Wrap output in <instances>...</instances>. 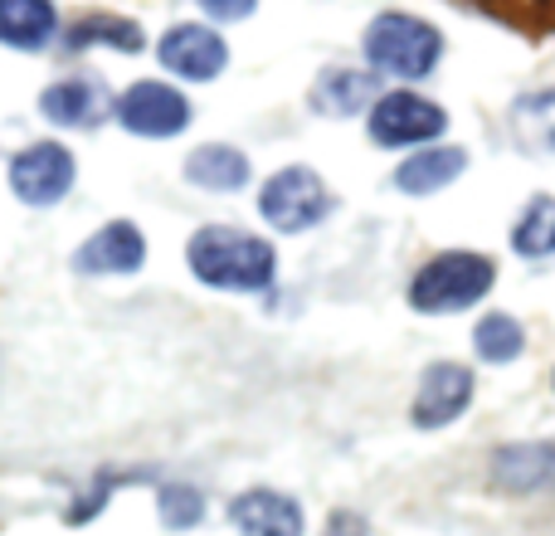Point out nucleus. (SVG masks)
I'll return each mask as SVG.
<instances>
[{"instance_id":"nucleus-11","label":"nucleus","mask_w":555,"mask_h":536,"mask_svg":"<svg viewBox=\"0 0 555 536\" xmlns=\"http://www.w3.org/2000/svg\"><path fill=\"white\" fill-rule=\"evenodd\" d=\"M230 522L240 536H307L302 502L278 488H244L230 502Z\"/></svg>"},{"instance_id":"nucleus-7","label":"nucleus","mask_w":555,"mask_h":536,"mask_svg":"<svg viewBox=\"0 0 555 536\" xmlns=\"http://www.w3.org/2000/svg\"><path fill=\"white\" fill-rule=\"evenodd\" d=\"M78 181V162L64 142H29L10 156V191L29 210H54Z\"/></svg>"},{"instance_id":"nucleus-22","label":"nucleus","mask_w":555,"mask_h":536,"mask_svg":"<svg viewBox=\"0 0 555 536\" xmlns=\"http://www.w3.org/2000/svg\"><path fill=\"white\" fill-rule=\"evenodd\" d=\"M156 518H162V527L171 532H191L205 522V493L191 488V483H166L162 493H156Z\"/></svg>"},{"instance_id":"nucleus-17","label":"nucleus","mask_w":555,"mask_h":536,"mask_svg":"<svg viewBox=\"0 0 555 536\" xmlns=\"http://www.w3.org/2000/svg\"><path fill=\"white\" fill-rule=\"evenodd\" d=\"M512 137L521 152L555 156V88H537L512 103Z\"/></svg>"},{"instance_id":"nucleus-9","label":"nucleus","mask_w":555,"mask_h":536,"mask_svg":"<svg viewBox=\"0 0 555 536\" xmlns=\"http://www.w3.org/2000/svg\"><path fill=\"white\" fill-rule=\"evenodd\" d=\"M473 391H478V381H473L468 366L434 361L429 371L420 375V391H414V405H410L414 430H424V434L449 430L453 420H463V414H468Z\"/></svg>"},{"instance_id":"nucleus-14","label":"nucleus","mask_w":555,"mask_h":536,"mask_svg":"<svg viewBox=\"0 0 555 536\" xmlns=\"http://www.w3.org/2000/svg\"><path fill=\"white\" fill-rule=\"evenodd\" d=\"M39 113L54 127H98L107 117V88L98 78H59L39 93Z\"/></svg>"},{"instance_id":"nucleus-2","label":"nucleus","mask_w":555,"mask_h":536,"mask_svg":"<svg viewBox=\"0 0 555 536\" xmlns=\"http://www.w3.org/2000/svg\"><path fill=\"white\" fill-rule=\"evenodd\" d=\"M361 54L371 74L400 78V84H420L443 64V29L429 20L410 15V10H380L365 25Z\"/></svg>"},{"instance_id":"nucleus-12","label":"nucleus","mask_w":555,"mask_h":536,"mask_svg":"<svg viewBox=\"0 0 555 536\" xmlns=\"http://www.w3.org/2000/svg\"><path fill=\"white\" fill-rule=\"evenodd\" d=\"M181 176L201 191H215V195H234L254 181V162L244 146H230V142H201L191 156H185Z\"/></svg>"},{"instance_id":"nucleus-16","label":"nucleus","mask_w":555,"mask_h":536,"mask_svg":"<svg viewBox=\"0 0 555 536\" xmlns=\"http://www.w3.org/2000/svg\"><path fill=\"white\" fill-rule=\"evenodd\" d=\"M59 35V10L49 0H0V44L20 54H44Z\"/></svg>"},{"instance_id":"nucleus-18","label":"nucleus","mask_w":555,"mask_h":536,"mask_svg":"<svg viewBox=\"0 0 555 536\" xmlns=\"http://www.w3.org/2000/svg\"><path fill=\"white\" fill-rule=\"evenodd\" d=\"M68 49H117V54H142L146 35L137 20L122 15H83L68 29Z\"/></svg>"},{"instance_id":"nucleus-15","label":"nucleus","mask_w":555,"mask_h":536,"mask_svg":"<svg viewBox=\"0 0 555 536\" xmlns=\"http://www.w3.org/2000/svg\"><path fill=\"white\" fill-rule=\"evenodd\" d=\"M375 98H380V93H375V74L332 64V68H322V74H317L307 103H312L322 117H356V113H371Z\"/></svg>"},{"instance_id":"nucleus-21","label":"nucleus","mask_w":555,"mask_h":536,"mask_svg":"<svg viewBox=\"0 0 555 536\" xmlns=\"http://www.w3.org/2000/svg\"><path fill=\"white\" fill-rule=\"evenodd\" d=\"M498 469V483L512 493H527V488H541L551 483V469H555V449L551 444H517V449H502L492 459Z\"/></svg>"},{"instance_id":"nucleus-10","label":"nucleus","mask_w":555,"mask_h":536,"mask_svg":"<svg viewBox=\"0 0 555 536\" xmlns=\"http://www.w3.org/2000/svg\"><path fill=\"white\" fill-rule=\"evenodd\" d=\"M146 264V234L137 220H107L74 250L68 268L83 278H127Z\"/></svg>"},{"instance_id":"nucleus-6","label":"nucleus","mask_w":555,"mask_h":536,"mask_svg":"<svg viewBox=\"0 0 555 536\" xmlns=\"http://www.w3.org/2000/svg\"><path fill=\"white\" fill-rule=\"evenodd\" d=\"M365 132L375 146H429L434 137L449 132V113H443L434 98L414 93V88H390V93L375 98L371 117H365Z\"/></svg>"},{"instance_id":"nucleus-1","label":"nucleus","mask_w":555,"mask_h":536,"mask_svg":"<svg viewBox=\"0 0 555 536\" xmlns=\"http://www.w3.org/2000/svg\"><path fill=\"white\" fill-rule=\"evenodd\" d=\"M185 264L215 293H269L278 283V250L240 225H201L185 244Z\"/></svg>"},{"instance_id":"nucleus-24","label":"nucleus","mask_w":555,"mask_h":536,"mask_svg":"<svg viewBox=\"0 0 555 536\" xmlns=\"http://www.w3.org/2000/svg\"><path fill=\"white\" fill-rule=\"evenodd\" d=\"M201 10L210 20H249L254 15V5H215V0H210V5H201Z\"/></svg>"},{"instance_id":"nucleus-3","label":"nucleus","mask_w":555,"mask_h":536,"mask_svg":"<svg viewBox=\"0 0 555 536\" xmlns=\"http://www.w3.org/2000/svg\"><path fill=\"white\" fill-rule=\"evenodd\" d=\"M492 288H498V264L488 254L449 250L434 254L429 264H420V273L410 278V307L424 317H453L478 307Z\"/></svg>"},{"instance_id":"nucleus-20","label":"nucleus","mask_w":555,"mask_h":536,"mask_svg":"<svg viewBox=\"0 0 555 536\" xmlns=\"http://www.w3.org/2000/svg\"><path fill=\"white\" fill-rule=\"evenodd\" d=\"M512 254L521 259H551L555 254V201L551 195H531L527 210L512 220Z\"/></svg>"},{"instance_id":"nucleus-4","label":"nucleus","mask_w":555,"mask_h":536,"mask_svg":"<svg viewBox=\"0 0 555 536\" xmlns=\"http://www.w3.org/2000/svg\"><path fill=\"white\" fill-rule=\"evenodd\" d=\"M332 210H336V195L312 166H283L259 191V215L273 234H307Z\"/></svg>"},{"instance_id":"nucleus-19","label":"nucleus","mask_w":555,"mask_h":536,"mask_svg":"<svg viewBox=\"0 0 555 536\" xmlns=\"http://www.w3.org/2000/svg\"><path fill=\"white\" fill-rule=\"evenodd\" d=\"M473 352H478L482 366H507L527 352V327L512 312H482L478 327H473Z\"/></svg>"},{"instance_id":"nucleus-13","label":"nucleus","mask_w":555,"mask_h":536,"mask_svg":"<svg viewBox=\"0 0 555 536\" xmlns=\"http://www.w3.org/2000/svg\"><path fill=\"white\" fill-rule=\"evenodd\" d=\"M463 171H468V152H463V146H424V152L404 156V162L395 166L390 181H395V191L400 195L424 201V195L449 191Z\"/></svg>"},{"instance_id":"nucleus-23","label":"nucleus","mask_w":555,"mask_h":536,"mask_svg":"<svg viewBox=\"0 0 555 536\" xmlns=\"http://www.w3.org/2000/svg\"><path fill=\"white\" fill-rule=\"evenodd\" d=\"M322 536H365V522L351 518V512H332V522H326Z\"/></svg>"},{"instance_id":"nucleus-8","label":"nucleus","mask_w":555,"mask_h":536,"mask_svg":"<svg viewBox=\"0 0 555 536\" xmlns=\"http://www.w3.org/2000/svg\"><path fill=\"white\" fill-rule=\"evenodd\" d=\"M156 64L171 78H185V84H215V78L230 68V44L215 25H201V20H176L162 39H156Z\"/></svg>"},{"instance_id":"nucleus-5","label":"nucleus","mask_w":555,"mask_h":536,"mask_svg":"<svg viewBox=\"0 0 555 536\" xmlns=\"http://www.w3.org/2000/svg\"><path fill=\"white\" fill-rule=\"evenodd\" d=\"M113 117L122 132L146 137V142H171L191 127L195 107L191 98L176 84H162V78H137L132 88H122V98L113 103Z\"/></svg>"}]
</instances>
